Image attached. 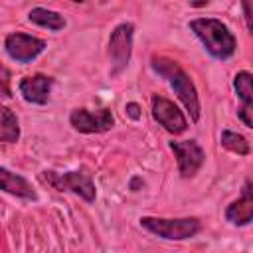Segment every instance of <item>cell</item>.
Returning a JSON list of instances; mask_svg holds the SVG:
<instances>
[{"label": "cell", "instance_id": "6da1fadb", "mask_svg": "<svg viewBox=\"0 0 253 253\" xmlns=\"http://www.w3.org/2000/svg\"><path fill=\"white\" fill-rule=\"evenodd\" d=\"M150 65L152 69L164 77L168 81V85L176 91L178 99L182 101V105L186 107V111L190 113V119L192 121H198L200 119V99H198V91L190 79V75L178 65V61L170 59V57H164V55H152L150 59Z\"/></svg>", "mask_w": 253, "mask_h": 253}, {"label": "cell", "instance_id": "7a4b0ae2", "mask_svg": "<svg viewBox=\"0 0 253 253\" xmlns=\"http://www.w3.org/2000/svg\"><path fill=\"white\" fill-rule=\"evenodd\" d=\"M188 28L204 43L206 51L215 59H229L237 49V40L231 30L217 18H194Z\"/></svg>", "mask_w": 253, "mask_h": 253}, {"label": "cell", "instance_id": "3957f363", "mask_svg": "<svg viewBox=\"0 0 253 253\" xmlns=\"http://www.w3.org/2000/svg\"><path fill=\"white\" fill-rule=\"evenodd\" d=\"M140 225L162 237V239H168V241H184V239H190L194 237L198 231H200V221L196 217H176V219H168V217H150V215H144L138 219Z\"/></svg>", "mask_w": 253, "mask_h": 253}, {"label": "cell", "instance_id": "277c9868", "mask_svg": "<svg viewBox=\"0 0 253 253\" xmlns=\"http://www.w3.org/2000/svg\"><path fill=\"white\" fill-rule=\"evenodd\" d=\"M42 182H45L47 186L55 188L57 192H71L79 198H83L85 202H95L97 190H95V182L91 178V174L81 172V170H73V172H42Z\"/></svg>", "mask_w": 253, "mask_h": 253}, {"label": "cell", "instance_id": "5b68a950", "mask_svg": "<svg viewBox=\"0 0 253 253\" xmlns=\"http://www.w3.org/2000/svg\"><path fill=\"white\" fill-rule=\"evenodd\" d=\"M132 36L134 26L130 22L119 24L109 38V55H111V77L121 75L132 55Z\"/></svg>", "mask_w": 253, "mask_h": 253}, {"label": "cell", "instance_id": "8992f818", "mask_svg": "<svg viewBox=\"0 0 253 253\" xmlns=\"http://www.w3.org/2000/svg\"><path fill=\"white\" fill-rule=\"evenodd\" d=\"M170 150L176 156L178 162V170L182 174V178H192L198 174V170L202 168L204 160H206V152L204 148L196 142V140H170L168 142Z\"/></svg>", "mask_w": 253, "mask_h": 253}, {"label": "cell", "instance_id": "52a82bcc", "mask_svg": "<svg viewBox=\"0 0 253 253\" xmlns=\"http://www.w3.org/2000/svg\"><path fill=\"white\" fill-rule=\"evenodd\" d=\"M150 111H152V119L164 126L170 134H182L188 128V121L184 117V113L166 97L162 95H154L150 101Z\"/></svg>", "mask_w": 253, "mask_h": 253}, {"label": "cell", "instance_id": "ba28073f", "mask_svg": "<svg viewBox=\"0 0 253 253\" xmlns=\"http://www.w3.org/2000/svg\"><path fill=\"white\" fill-rule=\"evenodd\" d=\"M4 49H6V53L14 61H18V63H30V61H34L45 49V42L40 40V38H36V36L14 32V34H8L6 36Z\"/></svg>", "mask_w": 253, "mask_h": 253}, {"label": "cell", "instance_id": "9c48e42d", "mask_svg": "<svg viewBox=\"0 0 253 253\" xmlns=\"http://www.w3.org/2000/svg\"><path fill=\"white\" fill-rule=\"evenodd\" d=\"M69 123L75 130L93 134V132H105L115 125V119L109 109L89 111V109H75L69 115Z\"/></svg>", "mask_w": 253, "mask_h": 253}, {"label": "cell", "instance_id": "30bf717a", "mask_svg": "<svg viewBox=\"0 0 253 253\" xmlns=\"http://www.w3.org/2000/svg\"><path fill=\"white\" fill-rule=\"evenodd\" d=\"M51 87H53V79L47 77V75H42V73L24 77L18 85L20 95L24 97V101L34 103V105H45L47 99H49Z\"/></svg>", "mask_w": 253, "mask_h": 253}, {"label": "cell", "instance_id": "8fae6325", "mask_svg": "<svg viewBox=\"0 0 253 253\" xmlns=\"http://www.w3.org/2000/svg\"><path fill=\"white\" fill-rule=\"evenodd\" d=\"M225 219L233 225H247L253 219V196H251V180H245L241 198L231 202L225 210Z\"/></svg>", "mask_w": 253, "mask_h": 253}, {"label": "cell", "instance_id": "7c38bea8", "mask_svg": "<svg viewBox=\"0 0 253 253\" xmlns=\"http://www.w3.org/2000/svg\"><path fill=\"white\" fill-rule=\"evenodd\" d=\"M0 190L8 192L12 196L24 198V200H38V194L32 188V184L24 176L14 174V172L6 170L4 166H0Z\"/></svg>", "mask_w": 253, "mask_h": 253}, {"label": "cell", "instance_id": "4fadbf2b", "mask_svg": "<svg viewBox=\"0 0 253 253\" xmlns=\"http://www.w3.org/2000/svg\"><path fill=\"white\" fill-rule=\"evenodd\" d=\"M28 20L36 26H42V28H47L51 32H59L65 28V18L59 14V12H53V10H47V8H32L30 14H28Z\"/></svg>", "mask_w": 253, "mask_h": 253}, {"label": "cell", "instance_id": "5bb4252c", "mask_svg": "<svg viewBox=\"0 0 253 253\" xmlns=\"http://www.w3.org/2000/svg\"><path fill=\"white\" fill-rule=\"evenodd\" d=\"M20 138V125L16 115L0 105V142H18Z\"/></svg>", "mask_w": 253, "mask_h": 253}, {"label": "cell", "instance_id": "9a60e30c", "mask_svg": "<svg viewBox=\"0 0 253 253\" xmlns=\"http://www.w3.org/2000/svg\"><path fill=\"white\" fill-rule=\"evenodd\" d=\"M233 89L241 99V105L253 107V75L249 71H239L233 77Z\"/></svg>", "mask_w": 253, "mask_h": 253}, {"label": "cell", "instance_id": "2e32d148", "mask_svg": "<svg viewBox=\"0 0 253 253\" xmlns=\"http://www.w3.org/2000/svg\"><path fill=\"white\" fill-rule=\"evenodd\" d=\"M219 142H221L223 148H227V150H231V152H235V154H241V156H247V154L251 152L249 140H247L243 134L235 132V130H223Z\"/></svg>", "mask_w": 253, "mask_h": 253}, {"label": "cell", "instance_id": "e0dca14e", "mask_svg": "<svg viewBox=\"0 0 253 253\" xmlns=\"http://www.w3.org/2000/svg\"><path fill=\"white\" fill-rule=\"evenodd\" d=\"M0 91L6 95V97H10L12 95V89H10V71L0 63Z\"/></svg>", "mask_w": 253, "mask_h": 253}, {"label": "cell", "instance_id": "ac0fdd59", "mask_svg": "<svg viewBox=\"0 0 253 253\" xmlns=\"http://www.w3.org/2000/svg\"><path fill=\"white\" fill-rule=\"evenodd\" d=\"M251 109H253V107H247V105H241V107H239V111H237V115H239V119L243 121V125H245L247 128H251V126H253V121H251Z\"/></svg>", "mask_w": 253, "mask_h": 253}, {"label": "cell", "instance_id": "d6986e66", "mask_svg": "<svg viewBox=\"0 0 253 253\" xmlns=\"http://www.w3.org/2000/svg\"><path fill=\"white\" fill-rule=\"evenodd\" d=\"M125 111H126V115L130 117V119H140V107L136 105V103H126V107H125Z\"/></svg>", "mask_w": 253, "mask_h": 253}, {"label": "cell", "instance_id": "ffe728a7", "mask_svg": "<svg viewBox=\"0 0 253 253\" xmlns=\"http://www.w3.org/2000/svg\"><path fill=\"white\" fill-rule=\"evenodd\" d=\"M243 14H245V24H247V30L251 32V14H249V4L243 2Z\"/></svg>", "mask_w": 253, "mask_h": 253}, {"label": "cell", "instance_id": "44dd1931", "mask_svg": "<svg viewBox=\"0 0 253 253\" xmlns=\"http://www.w3.org/2000/svg\"><path fill=\"white\" fill-rule=\"evenodd\" d=\"M138 184H142V180H140V178H132V182H130V190L136 192V186H138Z\"/></svg>", "mask_w": 253, "mask_h": 253}]
</instances>
